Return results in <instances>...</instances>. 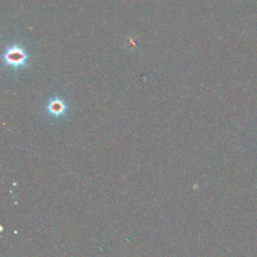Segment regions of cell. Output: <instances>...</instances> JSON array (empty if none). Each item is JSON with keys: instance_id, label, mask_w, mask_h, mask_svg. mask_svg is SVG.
Returning a JSON list of instances; mask_svg holds the SVG:
<instances>
[{"instance_id": "2", "label": "cell", "mask_w": 257, "mask_h": 257, "mask_svg": "<svg viewBox=\"0 0 257 257\" xmlns=\"http://www.w3.org/2000/svg\"><path fill=\"white\" fill-rule=\"evenodd\" d=\"M46 107L49 113L54 115H60L66 110V103L62 98L54 96L48 100Z\"/></svg>"}, {"instance_id": "1", "label": "cell", "mask_w": 257, "mask_h": 257, "mask_svg": "<svg viewBox=\"0 0 257 257\" xmlns=\"http://www.w3.org/2000/svg\"><path fill=\"white\" fill-rule=\"evenodd\" d=\"M31 55L22 42H13L7 45L2 52L3 66L18 71L30 66Z\"/></svg>"}]
</instances>
